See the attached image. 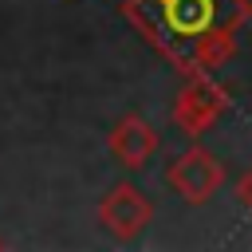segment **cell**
Wrapping results in <instances>:
<instances>
[{
	"mask_svg": "<svg viewBox=\"0 0 252 252\" xmlns=\"http://www.w3.org/2000/svg\"><path fill=\"white\" fill-rule=\"evenodd\" d=\"M158 146H161V138H158V130H154L142 114H122V118L110 126V134H106V150H110L126 169H142V165L158 154Z\"/></svg>",
	"mask_w": 252,
	"mask_h": 252,
	"instance_id": "5",
	"label": "cell"
},
{
	"mask_svg": "<svg viewBox=\"0 0 252 252\" xmlns=\"http://www.w3.org/2000/svg\"><path fill=\"white\" fill-rule=\"evenodd\" d=\"M165 181H169L173 193L185 197L189 205H205V201L224 185V165H220L217 154H209L205 146H189V150H181V154L165 165Z\"/></svg>",
	"mask_w": 252,
	"mask_h": 252,
	"instance_id": "3",
	"label": "cell"
},
{
	"mask_svg": "<svg viewBox=\"0 0 252 252\" xmlns=\"http://www.w3.org/2000/svg\"><path fill=\"white\" fill-rule=\"evenodd\" d=\"M122 16L189 79L213 75L236 51V32L252 20V0H122Z\"/></svg>",
	"mask_w": 252,
	"mask_h": 252,
	"instance_id": "1",
	"label": "cell"
},
{
	"mask_svg": "<svg viewBox=\"0 0 252 252\" xmlns=\"http://www.w3.org/2000/svg\"><path fill=\"white\" fill-rule=\"evenodd\" d=\"M236 201H240V205H244V213L252 217V165H248V169H244V177L236 181Z\"/></svg>",
	"mask_w": 252,
	"mask_h": 252,
	"instance_id": "6",
	"label": "cell"
},
{
	"mask_svg": "<svg viewBox=\"0 0 252 252\" xmlns=\"http://www.w3.org/2000/svg\"><path fill=\"white\" fill-rule=\"evenodd\" d=\"M154 220V205L150 197L134 185V181H118L102 201H98V224L118 236V240H134L142 236V228Z\"/></svg>",
	"mask_w": 252,
	"mask_h": 252,
	"instance_id": "4",
	"label": "cell"
},
{
	"mask_svg": "<svg viewBox=\"0 0 252 252\" xmlns=\"http://www.w3.org/2000/svg\"><path fill=\"white\" fill-rule=\"evenodd\" d=\"M224 110H228V91H224L213 75H189L185 87H181L177 98H173L169 118H173V126H177L181 134L201 138Z\"/></svg>",
	"mask_w": 252,
	"mask_h": 252,
	"instance_id": "2",
	"label": "cell"
},
{
	"mask_svg": "<svg viewBox=\"0 0 252 252\" xmlns=\"http://www.w3.org/2000/svg\"><path fill=\"white\" fill-rule=\"evenodd\" d=\"M0 248H4V240H0Z\"/></svg>",
	"mask_w": 252,
	"mask_h": 252,
	"instance_id": "7",
	"label": "cell"
}]
</instances>
